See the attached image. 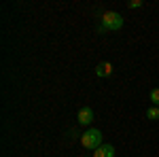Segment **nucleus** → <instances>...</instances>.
I'll list each match as a JSON object with an SVG mask.
<instances>
[{
	"instance_id": "obj_5",
	"label": "nucleus",
	"mask_w": 159,
	"mask_h": 157,
	"mask_svg": "<svg viewBox=\"0 0 159 157\" xmlns=\"http://www.w3.org/2000/svg\"><path fill=\"white\" fill-rule=\"evenodd\" d=\"M110 72H112L110 62H102V64H98V68H96V74L98 76H110Z\"/></svg>"
},
{
	"instance_id": "obj_6",
	"label": "nucleus",
	"mask_w": 159,
	"mask_h": 157,
	"mask_svg": "<svg viewBox=\"0 0 159 157\" xmlns=\"http://www.w3.org/2000/svg\"><path fill=\"white\" fill-rule=\"evenodd\" d=\"M147 117L148 119H157L159 121V106H151V109L147 110Z\"/></svg>"
},
{
	"instance_id": "obj_2",
	"label": "nucleus",
	"mask_w": 159,
	"mask_h": 157,
	"mask_svg": "<svg viewBox=\"0 0 159 157\" xmlns=\"http://www.w3.org/2000/svg\"><path fill=\"white\" fill-rule=\"evenodd\" d=\"M81 145L89 149V151H96L102 146V132L96 130V127H91V130H87L83 136H81Z\"/></svg>"
},
{
	"instance_id": "obj_8",
	"label": "nucleus",
	"mask_w": 159,
	"mask_h": 157,
	"mask_svg": "<svg viewBox=\"0 0 159 157\" xmlns=\"http://www.w3.org/2000/svg\"><path fill=\"white\" fill-rule=\"evenodd\" d=\"M127 7H129V9H140V7H142V0H129Z\"/></svg>"
},
{
	"instance_id": "obj_1",
	"label": "nucleus",
	"mask_w": 159,
	"mask_h": 157,
	"mask_svg": "<svg viewBox=\"0 0 159 157\" xmlns=\"http://www.w3.org/2000/svg\"><path fill=\"white\" fill-rule=\"evenodd\" d=\"M123 28V17L115 11H108L102 15V24H100V32H108V30H121Z\"/></svg>"
},
{
	"instance_id": "obj_4",
	"label": "nucleus",
	"mask_w": 159,
	"mask_h": 157,
	"mask_svg": "<svg viewBox=\"0 0 159 157\" xmlns=\"http://www.w3.org/2000/svg\"><path fill=\"white\" fill-rule=\"evenodd\" d=\"M93 157H115V146L112 145H102L100 149H96Z\"/></svg>"
},
{
	"instance_id": "obj_7",
	"label": "nucleus",
	"mask_w": 159,
	"mask_h": 157,
	"mask_svg": "<svg viewBox=\"0 0 159 157\" xmlns=\"http://www.w3.org/2000/svg\"><path fill=\"white\" fill-rule=\"evenodd\" d=\"M151 102H153V106H159V89L151 91Z\"/></svg>"
},
{
	"instance_id": "obj_3",
	"label": "nucleus",
	"mask_w": 159,
	"mask_h": 157,
	"mask_svg": "<svg viewBox=\"0 0 159 157\" xmlns=\"http://www.w3.org/2000/svg\"><path fill=\"white\" fill-rule=\"evenodd\" d=\"M76 117H79V123H81V125H89V123L93 121V110L89 109V106H83V109L79 110Z\"/></svg>"
}]
</instances>
